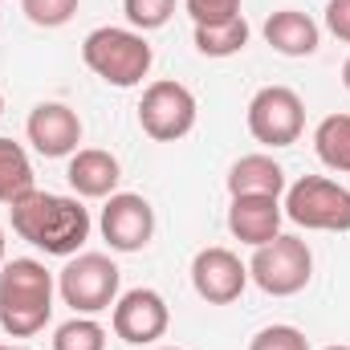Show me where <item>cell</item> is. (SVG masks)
Here are the masks:
<instances>
[{
	"label": "cell",
	"instance_id": "277c9868",
	"mask_svg": "<svg viewBox=\"0 0 350 350\" xmlns=\"http://www.w3.org/2000/svg\"><path fill=\"white\" fill-rule=\"evenodd\" d=\"M285 216L310 232H350V187L326 175H301L285 187Z\"/></svg>",
	"mask_w": 350,
	"mask_h": 350
},
{
	"label": "cell",
	"instance_id": "ffe728a7",
	"mask_svg": "<svg viewBox=\"0 0 350 350\" xmlns=\"http://www.w3.org/2000/svg\"><path fill=\"white\" fill-rule=\"evenodd\" d=\"M53 350H106V330L86 314H74L53 330Z\"/></svg>",
	"mask_w": 350,
	"mask_h": 350
},
{
	"label": "cell",
	"instance_id": "2e32d148",
	"mask_svg": "<svg viewBox=\"0 0 350 350\" xmlns=\"http://www.w3.org/2000/svg\"><path fill=\"white\" fill-rule=\"evenodd\" d=\"M285 167L273 155H241L228 167V196H285Z\"/></svg>",
	"mask_w": 350,
	"mask_h": 350
},
{
	"label": "cell",
	"instance_id": "52a82bcc",
	"mask_svg": "<svg viewBox=\"0 0 350 350\" xmlns=\"http://www.w3.org/2000/svg\"><path fill=\"white\" fill-rule=\"evenodd\" d=\"M249 135L265 147H293L306 131V102L289 86H261L245 110Z\"/></svg>",
	"mask_w": 350,
	"mask_h": 350
},
{
	"label": "cell",
	"instance_id": "cb8c5ba5",
	"mask_svg": "<svg viewBox=\"0 0 350 350\" xmlns=\"http://www.w3.org/2000/svg\"><path fill=\"white\" fill-rule=\"evenodd\" d=\"M191 25H224L241 16V0H183Z\"/></svg>",
	"mask_w": 350,
	"mask_h": 350
},
{
	"label": "cell",
	"instance_id": "5b68a950",
	"mask_svg": "<svg viewBox=\"0 0 350 350\" xmlns=\"http://www.w3.org/2000/svg\"><path fill=\"white\" fill-rule=\"evenodd\" d=\"M310 277H314V253L293 232H281L269 245L253 249L249 281H257V289L269 297H293L310 285Z\"/></svg>",
	"mask_w": 350,
	"mask_h": 350
},
{
	"label": "cell",
	"instance_id": "e0dca14e",
	"mask_svg": "<svg viewBox=\"0 0 350 350\" xmlns=\"http://www.w3.org/2000/svg\"><path fill=\"white\" fill-rule=\"evenodd\" d=\"M29 191H37V175H33L29 151L21 143H12V139H0V204L12 208Z\"/></svg>",
	"mask_w": 350,
	"mask_h": 350
},
{
	"label": "cell",
	"instance_id": "4316f807",
	"mask_svg": "<svg viewBox=\"0 0 350 350\" xmlns=\"http://www.w3.org/2000/svg\"><path fill=\"white\" fill-rule=\"evenodd\" d=\"M4 253H8V241H4V228H0V265H4Z\"/></svg>",
	"mask_w": 350,
	"mask_h": 350
},
{
	"label": "cell",
	"instance_id": "6da1fadb",
	"mask_svg": "<svg viewBox=\"0 0 350 350\" xmlns=\"http://www.w3.org/2000/svg\"><path fill=\"white\" fill-rule=\"evenodd\" d=\"M12 216V232L41 249L45 257H78V249L90 241V208L78 196H57V191H29L25 200H16L8 208Z\"/></svg>",
	"mask_w": 350,
	"mask_h": 350
},
{
	"label": "cell",
	"instance_id": "44dd1931",
	"mask_svg": "<svg viewBox=\"0 0 350 350\" xmlns=\"http://www.w3.org/2000/svg\"><path fill=\"white\" fill-rule=\"evenodd\" d=\"M122 12L135 33H155L172 21L175 0H122Z\"/></svg>",
	"mask_w": 350,
	"mask_h": 350
},
{
	"label": "cell",
	"instance_id": "83f0119b",
	"mask_svg": "<svg viewBox=\"0 0 350 350\" xmlns=\"http://www.w3.org/2000/svg\"><path fill=\"white\" fill-rule=\"evenodd\" d=\"M0 114H4V94H0Z\"/></svg>",
	"mask_w": 350,
	"mask_h": 350
},
{
	"label": "cell",
	"instance_id": "30bf717a",
	"mask_svg": "<svg viewBox=\"0 0 350 350\" xmlns=\"http://www.w3.org/2000/svg\"><path fill=\"white\" fill-rule=\"evenodd\" d=\"M98 228L114 253H143L155 237V208L139 191H114L102 208Z\"/></svg>",
	"mask_w": 350,
	"mask_h": 350
},
{
	"label": "cell",
	"instance_id": "9c48e42d",
	"mask_svg": "<svg viewBox=\"0 0 350 350\" xmlns=\"http://www.w3.org/2000/svg\"><path fill=\"white\" fill-rule=\"evenodd\" d=\"M110 326L131 347H155L172 326V310H167L163 293L139 285V289L118 293V301L110 306Z\"/></svg>",
	"mask_w": 350,
	"mask_h": 350
},
{
	"label": "cell",
	"instance_id": "7a4b0ae2",
	"mask_svg": "<svg viewBox=\"0 0 350 350\" xmlns=\"http://www.w3.org/2000/svg\"><path fill=\"white\" fill-rule=\"evenodd\" d=\"M53 318V273L33 257L0 265V330L8 338H33Z\"/></svg>",
	"mask_w": 350,
	"mask_h": 350
},
{
	"label": "cell",
	"instance_id": "1f68e13d",
	"mask_svg": "<svg viewBox=\"0 0 350 350\" xmlns=\"http://www.w3.org/2000/svg\"><path fill=\"white\" fill-rule=\"evenodd\" d=\"M16 350H29V347H16Z\"/></svg>",
	"mask_w": 350,
	"mask_h": 350
},
{
	"label": "cell",
	"instance_id": "5bb4252c",
	"mask_svg": "<svg viewBox=\"0 0 350 350\" xmlns=\"http://www.w3.org/2000/svg\"><path fill=\"white\" fill-rule=\"evenodd\" d=\"M66 179H70V187H74L78 200H110L114 187H118V179H122V167L102 147H78L70 155Z\"/></svg>",
	"mask_w": 350,
	"mask_h": 350
},
{
	"label": "cell",
	"instance_id": "8fae6325",
	"mask_svg": "<svg viewBox=\"0 0 350 350\" xmlns=\"http://www.w3.org/2000/svg\"><path fill=\"white\" fill-rule=\"evenodd\" d=\"M249 285V265L224 245H208L191 257V289L208 306H232Z\"/></svg>",
	"mask_w": 350,
	"mask_h": 350
},
{
	"label": "cell",
	"instance_id": "603a6c76",
	"mask_svg": "<svg viewBox=\"0 0 350 350\" xmlns=\"http://www.w3.org/2000/svg\"><path fill=\"white\" fill-rule=\"evenodd\" d=\"M249 350H310V338H306L297 326L277 322V326H265V330H257V334L249 338Z\"/></svg>",
	"mask_w": 350,
	"mask_h": 350
},
{
	"label": "cell",
	"instance_id": "8992f818",
	"mask_svg": "<svg viewBox=\"0 0 350 350\" xmlns=\"http://www.w3.org/2000/svg\"><path fill=\"white\" fill-rule=\"evenodd\" d=\"M118 285H122V273H118V265L110 261L106 253H78L57 273L62 301L74 314H86V318L110 310L118 301Z\"/></svg>",
	"mask_w": 350,
	"mask_h": 350
},
{
	"label": "cell",
	"instance_id": "f546056e",
	"mask_svg": "<svg viewBox=\"0 0 350 350\" xmlns=\"http://www.w3.org/2000/svg\"><path fill=\"white\" fill-rule=\"evenodd\" d=\"M155 350H179V347H155Z\"/></svg>",
	"mask_w": 350,
	"mask_h": 350
},
{
	"label": "cell",
	"instance_id": "7402d4cb",
	"mask_svg": "<svg viewBox=\"0 0 350 350\" xmlns=\"http://www.w3.org/2000/svg\"><path fill=\"white\" fill-rule=\"evenodd\" d=\"M21 12L29 16V25L37 29H62L74 21L78 0H21Z\"/></svg>",
	"mask_w": 350,
	"mask_h": 350
},
{
	"label": "cell",
	"instance_id": "ac0fdd59",
	"mask_svg": "<svg viewBox=\"0 0 350 350\" xmlns=\"http://www.w3.org/2000/svg\"><path fill=\"white\" fill-rule=\"evenodd\" d=\"M314 151L330 172L350 175V114H326L314 126Z\"/></svg>",
	"mask_w": 350,
	"mask_h": 350
},
{
	"label": "cell",
	"instance_id": "484cf974",
	"mask_svg": "<svg viewBox=\"0 0 350 350\" xmlns=\"http://www.w3.org/2000/svg\"><path fill=\"white\" fill-rule=\"evenodd\" d=\"M342 86H347V94H350V57L342 62Z\"/></svg>",
	"mask_w": 350,
	"mask_h": 350
},
{
	"label": "cell",
	"instance_id": "4dcf8cb0",
	"mask_svg": "<svg viewBox=\"0 0 350 350\" xmlns=\"http://www.w3.org/2000/svg\"><path fill=\"white\" fill-rule=\"evenodd\" d=\"M0 350H16V347H4V342H0Z\"/></svg>",
	"mask_w": 350,
	"mask_h": 350
},
{
	"label": "cell",
	"instance_id": "f1b7e54d",
	"mask_svg": "<svg viewBox=\"0 0 350 350\" xmlns=\"http://www.w3.org/2000/svg\"><path fill=\"white\" fill-rule=\"evenodd\" d=\"M326 350H350V347H326Z\"/></svg>",
	"mask_w": 350,
	"mask_h": 350
},
{
	"label": "cell",
	"instance_id": "d4e9b609",
	"mask_svg": "<svg viewBox=\"0 0 350 350\" xmlns=\"http://www.w3.org/2000/svg\"><path fill=\"white\" fill-rule=\"evenodd\" d=\"M326 29L350 45V0H326Z\"/></svg>",
	"mask_w": 350,
	"mask_h": 350
},
{
	"label": "cell",
	"instance_id": "d6986e66",
	"mask_svg": "<svg viewBox=\"0 0 350 350\" xmlns=\"http://www.w3.org/2000/svg\"><path fill=\"white\" fill-rule=\"evenodd\" d=\"M191 37H196V49H200L204 57H237V53L249 45L253 29H249L245 16H232V21H224V25H196Z\"/></svg>",
	"mask_w": 350,
	"mask_h": 350
},
{
	"label": "cell",
	"instance_id": "4fadbf2b",
	"mask_svg": "<svg viewBox=\"0 0 350 350\" xmlns=\"http://www.w3.org/2000/svg\"><path fill=\"white\" fill-rule=\"evenodd\" d=\"M281 220L285 208L277 196H232L228 204V232L249 249H261L273 237H281Z\"/></svg>",
	"mask_w": 350,
	"mask_h": 350
},
{
	"label": "cell",
	"instance_id": "3957f363",
	"mask_svg": "<svg viewBox=\"0 0 350 350\" xmlns=\"http://www.w3.org/2000/svg\"><path fill=\"white\" fill-rule=\"evenodd\" d=\"M82 62L90 66V74H98L106 86L131 90L151 74L155 49H151L147 33L118 29V25H102V29L86 33V41H82Z\"/></svg>",
	"mask_w": 350,
	"mask_h": 350
},
{
	"label": "cell",
	"instance_id": "9a60e30c",
	"mask_svg": "<svg viewBox=\"0 0 350 350\" xmlns=\"http://www.w3.org/2000/svg\"><path fill=\"white\" fill-rule=\"evenodd\" d=\"M265 45L281 57H310L318 53V41H322V29L314 16L297 12V8H281L265 21Z\"/></svg>",
	"mask_w": 350,
	"mask_h": 350
},
{
	"label": "cell",
	"instance_id": "7c38bea8",
	"mask_svg": "<svg viewBox=\"0 0 350 350\" xmlns=\"http://www.w3.org/2000/svg\"><path fill=\"white\" fill-rule=\"evenodd\" d=\"M25 135H29V143H33L37 155H45V159H70L78 151V143H82V118L66 102H37L29 110Z\"/></svg>",
	"mask_w": 350,
	"mask_h": 350
},
{
	"label": "cell",
	"instance_id": "ba28073f",
	"mask_svg": "<svg viewBox=\"0 0 350 350\" xmlns=\"http://www.w3.org/2000/svg\"><path fill=\"white\" fill-rule=\"evenodd\" d=\"M196 94L183 86V82H172V78H159L143 90V102H139V126L147 139L155 143H179L183 135H191L196 126Z\"/></svg>",
	"mask_w": 350,
	"mask_h": 350
}]
</instances>
